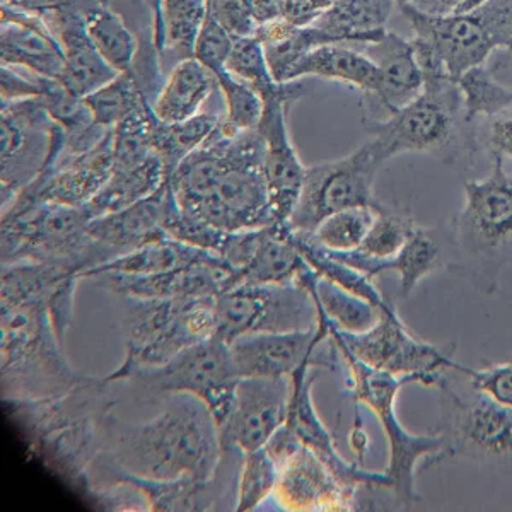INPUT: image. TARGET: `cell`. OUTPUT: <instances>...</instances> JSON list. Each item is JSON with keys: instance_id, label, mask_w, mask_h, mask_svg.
Here are the masks:
<instances>
[{"instance_id": "obj_6", "label": "cell", "mask_w": 512, "mask_h": 512, "mask_svg": "<svg viewBox=\"0 0 512 512\" xmlns=\"http://www.w3.org/2000/svg\"><path fill=\"white\" fill-rule=\"evenodd\" d=\"M91 219L86 207L16 198L2 209V265L53 263L76 270L84 279L89 270L113 260L110 251L89 234Z\"/></svg>"}, {"instance_id": "obj_27", "label": "cell", "mask_w": 512, "mask_h": 512, "mask_svg": "<svg viewBox=\"0 0 512 512\" xmlns=\"http://www.w3.org/2000/svg\"><path fill=\"white\" fill-rule=\"evenodd\" d=\"M41 18L64 50L65 70L60 82L70 93L84 98L120 74L94 47L79 4L48 7Z\"/></svg>"}, {"instance_id": "obj_50", "label": "cell", "mask_w": 512, "mask_h": 512, "mask_svg": "<svg viewBox=\"0 0 512 512\" xmlns=\"http://www.w3.org/2000/svg\"><path fill=\"white\" fill-rule=\"evenodd\" d=\"M233 48L234 36L229 35L209 12L202 33L198 36L195 59L216 76L217 72L226 69Z\"/></svg>"}, {"instance_id": "obj_33", "label": "cell", "mask_w": 512, "mask_h": 512, "mask_svg": "<svg viewBox=\"0 0 512 512\" xmlns=\"http://www.w3.org/2000/svg\"><path fill=\"white\" fill-rule=\"evenodd\" d=\"M216 89V77L204 64L195 57L181 60L169 69L152 111L166 123L187 122L202 113V106Z\"/></svg>"}, {"instance_id": "obj_38", "label": "cell", "mask_w": 512, "mask_h": 512, "mask_svg": "<svg viewBox=\"0 0 512 512\" xmlns=\"http://www.w3.org/2000/svg\"><path fill=\"white\" fill-rule=\"evenodd\" d=\"M255 36L262 43L268 67L277 82H287L292 67L311 50L333 43L323 31L311 24L297 26L284 19L260 24Z\"/></svg>"}, {"instance_id": "obj_58", "label": "cell", "mask_w": 512, "mask_h": 512, "mask_svg": "<svg viewBox=\"0 0 512 512\" xmlns=\"http://www.w3.org/2000/svg\"><path fill=\"white\" fill-rule=\"evenodd\" d=\"M414 0H395L396 7L410 6Z\"/></svg>"}, {"instance_id": "obj_43", "label": "cell", "mask_w": 512, "mask_h": 512, "mask_svg": "<svg viewBox=\"0 0 512 512\" xmlns=\"http://www.w3.org/2000/svg\"><path fill=\"white\" fill-rule=\"evenodd\" d=\"M84 101L93 113L94 122L106 130L117 127L130 113L149 103L132 72H120L105 86L84 96Z\"/></svg>"}, {"instance_id": "obj_7", "label": "cell", "mask_w": 512, "mask_h": 512, "mask_svg": "<svg viewBox=\"0 0 512 512\" xmlns=\"http://www.w3.org/2000/svg\"><path fill=\"white\" fill-rule=\"evenodd\" d=\"M337 344V342H335ZM345 371V388L352 395L355 408H371L383 427L388 441L386 477L391 482V497L396 509H412L420 502L415 478L420 465L424 470L449 458L446 443L439 434L417 436L407 431L396 415V398L407 384L417 383L408 376L378 371L355 359L349 350L338 345Z\"/></svg>"}, {"instance_id": "obj_59", "label": "cell", "mask_w": 512, "mask_h": 512, "mask_svg": "<svg viewBox=\"0 0 512 512\" xmlns=\"http://www.w3.org/2000/svg\"><path fill=\"white\" fill-rule=\"evenodd\" d=\"M103 2H105V4H108V6H110V0H103Z\"/></svg>"}, {"instance_id": "obj_39", "label": "cell", "mask_w": 512, "mask_h": 512, "mask_svg": "<svg viewBox=\"0 0 512 512\" xmlns=\"http://www.w3.org/2000/svg\"><path fill=\"white\" fill-rule=\"evenodd\" d=\"M207 250L166 238L140 246L137 250L117 256L110 262L89 270L84 279H94L98 275H156L171 272L176 268L187 267Z\"/></svg>"}, {"instance_id": "obj_56", "label": "cell", "mask_w": 512, "mask_h": 512, "mask_svg": "<svg viewBox=\"0 0 512 512\" xmlns=\"http://www.w3.org/2000/svg\"><path fill=\"white\" fill-rule=\"evenodd\" d=\"M483 2H485V0H468V2H466V6L463 7V11L461 12L470 11V9L480 6V4H483Z\"/></svg>"}, {"instance_id": "obj_16", "label": "cell", "mask_w": 512, "mask_h": 512, "mask_svg": "<svg viewBox=\"0 0 512 512\" xmlns=\"http://www.w3.org/2000/svg\"><path fill=\"white\" fill-rule=\"evenodd\" d=\"M318 323V304L301 280L243 284L217 297V337L227 344L248 333L308 330Z\"/></svg>"}, {"instance_id": "obj_57", "label": "cell", "mask_w": 512, "mask_h": 512, "mask_svg": "<svg viewBox=\"0 0 512 512\" xmlns=\"http://www.w3.org/2000/svg\"><path fill=\"white\" fill-rule=\"evenodd\" d=\"M147 6L151 7L152 14H156L159 7V0H146Z\"/></svg>"}, {"instance_id": "obj_34", "label": "cell", "mask_w": 512, "mask_h": 512, "mask_svg": "<svg viewBox=\"0 0 512 512\" xmlns=\"http://www.w3.org/2000/svg\"><path fill=\"white\" fill-rule=\"evenodd\" d=\"M303 77H321L344 82L362 89L367 96L376 93L379 86V69L366 53H359L340 43H328L311 50L292 67L287 82L301 81Z\"/></svg>"}, {"instance_id": "obj_2", "label": "cell", "mask_w": 512, "mask_h": 512, "mask_svg": "<svg viewBox=\"0 0 512 512\" xmlns=\"http://www.w3.org/2000/svg\"><path fill=\"white\" fill-rule=\"evenodd\" d=\"M111 384L106 376H91L64 395L2 400L28 451L79 494L105 448L106 417L117 407Z\"/></svg>"}, {"instance_id": "obj_23", "label": "cell", "mask_w": 512, "mask_h": 512, "mask_svg": "<svg viewBox=\"0 0 512 512\" xmlns=\"http://www.w3.org/2000/svg\"><path fill=\"white\" fill-rule=\"evenodd\" d=\"M94 280L117 296L130 297H219L241 286L238 270L214 251H204L187 267L164 274H105Z\"/></svg>"}, {"instance_id": "obj_46", "label": "cell", "mask_w": 512, "mask_h": 512, "mask_svg": "<svg viewBox=\"0 0 512 512\" xmlns=\"http://www.w3.org/2000/svg\"><path fill=\"white\" fill-rule=\"evenodd\" d=\"M277 480H279V466L267 453V449L258 448L243 453L236 511H255L267 501L268 497H274Z\"/></svg>"}, {"instance_id": "obj_40", "label": "cell", "mask_w": 512, "mask_h": 512, "mask_svg": "<svg viewBox=\"0 0 512 512\" xmlns=\"http://www.w3.org/2000/svg\"><path fill=\"white\" fill-rule=\"evenodd\" d=\"M221 117L212 113H200L187 122L166 123L159 120L154 113L152 118V149L163 159L168 169V178L173 175L183 159L188 158L195 149L202 146L209 135L214 132Z\"/></svg>"}, {"instance_id": "obj_45", "label": "cell", "mask_w": 512, "mask_h": 512, "mask_svg": "<svg viewBox=\"0 0 512 512\" xmlns=\"http://www.w3.org/2000/svg\"><path fill=\"white\" fill-rule=\"evenodd\" d=\"M383 205V204H381ZM350 207L326 217L308 238L326 250L347 253L361 248L381 207Z\"/></svg>"}, {"instance_id": "obj_44", "label": "cell", "mask_w": 512, "mask_h": 512, "mask_svg": "<svg viewBox=\"0 0 512 512\" xmlns=\"http://www.w3.org/2000/svg\"><path fill=\"white\" fill-rule=\"evenodd\" d=\"M456 82L463 94L466 122L473 127L478 118H492L512 108V89L497 81L485 64L466 70Z\"/></svg>"}, {"instance_id": "obj_42", "label": "cell", "mask_w": 512, "mask_h": 512, "mask_svg": "<svg viewBox=\"0 0 512 512\" xmlns=\"http://www.w3.org/2000/svg\"><path fill=\"white\" fill-rule=\"evenodd\" d=\"M226 69L255 89L263 103L268 99L294 93L304 88L297 81L277 82L268 67L267 57L263 52L262 43L256 36L234 38V48L227 60Z\"/></svg>"}, {"instance_id": "obj_25", "label": "cell", "mask_w": 512, "mask_h": 512, "mask_svg": "<svg viewBox=\"0 0 512 512\" xmlns=\"http://www.w3.org/2000/svg\"><path fill=\"white\" fill-rule=\"evenodd\" d=\"M355 495L354 490L345 487L330 466L304 444L279 466L274 499L282 511H355Z\"/></svg>"}, {"instance_id": "obj_48", "label": "cell", "mask_w": 512, "mask_h": 512, "mask_svg": "<svg viewBox=\"0 0 512 512\" xmlns=\"http://www.w3.org/2000/svg\"><path fill=\"white\" fill-rule=\"evenodd\" d=\"M415 226L417 222L410 214L390 209L388 205L383 204L378 209L364 243L357 251L376 260H390L402 250Z\"/></svg>"}, {"instance_id": "obj_18", "label": "cell", "mask_w": 512, "mask_h": 512, "mask_svg": "<svg viewBox=\"0 0 512 512\" xmlns=\"http://www.w3.org/2000/svg\"><path fill=\"white\" fill-rule=\"evenodd\" d=\"M221 256L238 270L241 286L294 282L311 268L287 222L227 234Z\"/></svg>"}, {"instance_id": "obj_14", "label": "cell", "mask_w": 512, "mask_h": 512, "mask_svg": "<svg viewBox=\"0 0 512 512\" xmlns=\"http://www.w3.org/2000/svg\"><path fill=\"white\" fill-rule=\"evenodd\" d=\"M332 338L349 350L355 359L384 373L414 378L419 384L437 388L449 369L466 373V367L454 361V345L439 349L412 335L398 311L383 313L367 332H338L330 326Z\"/></svg>"}, {"instance_id": "obj_51", "label": "cell", "mask_w": 512, "mask_h": 512, "mask_svg": "<svg viewBox=\"0 0 512 512\" xmlns=\"http://www.w3.org/2000/svg\"><path fill=\"white\" fill-rule=\"evenodd\" d=\"M209 12L234 38L255 36L260 26L255 0H209Z\"/></svg>"}, {"instance_id": "obj_12", "label": "cell", "mask_w": 512, "mask_h": 512, "mask_svg": "<svg viewBox=\"0 0 512 512\" xmlns=\"http://www.w3.org/2000/svg\"><path fill=\"white\" fill-rule=\"evenodd\" d=\"M265 140L260 130L238 132L233 159L209 197L180 209L226 233L275 224L274 209L263 171Z\"/></svg>"}, {"instance_id": "obj_15", "label": "cell", "mask_w": 512, "mask_h": 512, "mask_svg": "<svg viewBox=\"0 0 512 512\" xmlns=\"http://www.w3.org/2000/svg\"><path fill=\"white\" fill-rule=\"evenodd\" d=\"M437 390L441 391V420L436 434L443 437L449 458H468L512 473V408L477 391L460 395L446 378Z\"/></svg>"}, {"instance_id": "obj_35", "label": "cell", "mask_w": 512, "mask_h": 512, "mask_svg": "<svg viewBox=\"0 0 512 512\" xmlns=\"http://www.w3.org/2000/svg\"><path fill=\"white\" fill-rule=\"evenodd\" d=\"M297 280H301L303 284L309 286L316 304H318V311L338 332H367L369 328H373L378 323L383 313H388V311L378 308L376 304L369 303L366 299L345 291L332 280L320 277L313 267L306 270Z\"/></svg>"}, {"instance_id": "obj_1", "label": "cell", "mask_w": 512, "mask_h": 512, "mask_svg": "<svg viewBox=\"0 0 512 512\" xmlns=\"http://www.w3.org/2000/svg\"><path fill=\"white\" fill-rule=\"evenodd\" d=\"M158 414L122 419L111 410L98 460L146 480L210 478L222 460L221 432L209 407L185 393L156 398Z\"/></svg>"}, {"instance_id": "obj_47", "label": "cell", "mask_w": 512, "mask_h": 512, "mask_svg": "<svg viewBox=\"0 0 512 512\" xmlns=\"http://www.w3.org/2000/svg\"><path fill=\"white\" fill-rule=\"evenodd\" d=\"M217 88L226 103L222 122L233 132L258 130L263 118V101L255 89L233 76L229 70L217 72Z\"/></svg>"}, {"instance_id": "obj_24", "label": "cell", "mask_w": 512, "mask_h": 512, "mask_svg": "<svg viewBox=\"0 0 512 512\" xmlns=\"http://www.w3.org/2000/svg\"><path fill=\"white\" fill-rule=\"evenodd\" d=\"M81 275L76 270L41 262L2 265L0 303L28 304L45 309L65 344L74 321V304Z\"/></svg>"}, {"instance_id": "obj_31", "label": "cell", "mask_w": 512, "mask_h": 512, "mask_svg": "<svg viewBox=\"0 0 512 512\" xmlns=\"http://www.w3.org/2000/svg\"><path fill=\"white\" fill-rule=\"evenodd\" d=\"M209 16V0H159L154 14V45L166 70L181 60L193 59L198 36Z\"/></svg>"}, {"instance_id": "obj_30", "label": "cell", "mask_w": 512, "mask_h": 512, "mask_svg": "<svg viewBox=\"0 0 512 512\" xmlns=\"http://www.w3.org/2000/svg\"><path fill=\"white\" fill-rule=\"evenodd\" d=\"M366 55L379 69L378 91L371 96L388 111V115L422 93L424 74L412 40L386 31L381 40L366 45Z\"/></svg>"}, {"instance_id": "obj_28", "label": "cell", "mask_w": 512, "mask_h": 512, "mask_svg": "<svg viewBox=\"0 0 512 512\" xmlns=\"http://www.w3.org/2000/svg\"><path fill=\"white\" fill-rule=\"evenodd\" d=\"M0 64L24 67L35 76L60 81L64 76V50L40 14L0 6Z\"/></svg>"}, {"instance_id": "obj_55", "label": "cell", "mask_w": 512, "mask_h": 512, "mask_svg": "<svg viewBox=\"0 0 512 512\" xmlns=\"http://www.w3.org/2000/svg\"><path fill=\"white\" fill-rule=\"evenodd\" d=\"M468 0H414L410 7L431 18H444L463 11Z\"/></svg>"}, {"instance_id": "obj_37", "label": "cell", "mask_w": 512, "mask_h": 512, "mask_svg": "<svg viewBox=\"0 0 512 512\" xmlns=\"http://www.w3.org/2000/svg\"><path fill=\"white\" fill-rule=\"evenodd\" d=\"M166 181L168 169L158 154L135 166L113 168L110 181L86 209L93 219L117 212L158 192Z\"/></svg>"}, {"instance_id": "obj_13", "label": "cell", "mask_w": 512, "mask_h": 512, "mask_svg": "<svg viewBox=\"0 0 512 512\" xmlns=\"http://www.w3.org/2000/svg\"><path fill=\"white\" fill-rule=\"evenodd\" d=\"M65 151V134L40 99L2 101L0 110V198L2 209L30 187Z\"/></svg>"}, {"instance_id": "obj_19", "label": "cell", "mask_w": 512, "mask_h": 512, "mask_svg": "<svg viewBox=\"0 0 512 512\" xmlns=\"http://www.w3.org/2000/svg\"><path fill=\"white\" fill-rule=\"evenodd\" d=\"M113 159L115 152L111 128L89 151L79 154L62 152V156L55 163L48 164L18 197L28 198L31 202L86 207L110 181Z\"/></svg>"}, {"instance_id": "obj_22", "label": "cell", "mask_w": 512, "mask_h": 512, "mask_svg": "<svg viewBox=\"0 0 512 512\" xmlns=\"http://www.w3.org/2000/svg\"><path fill=\"white\" fill-rule=\"evenodd\" d=\"M304 91L306 88L265 101L262 123L258 127L265 140L263 171L277 222H289L303 190L306 166L292 144L287 113Z\"/></svg>"}, {"instance_id": "obj_21", "label": "cell", "mask_w": 512, "mask_h": 512, "mask_svg": "<svg viewBox=\"0 0 512 512\" xmlns=\"http://www.w3.org/2000/svg\"><path fill=\"white\" fill-rule=\"evenodd\" d=\"M289 378H241L234 408L222 425V446L239 451L263 448L279 427L286 424L291 405Z\"/></svg>"}, {"instance_id": "obj_54", "label": "cell", "mask_w": 512, "mask_h": 512, "mask_svg": "<svg viewBox=\"0 0 512 512\" xmlns=\"http://www.w3.org/2000/svg\"><path fill=\"white\" fill-rule=\"evenodd\" d=\"M489 120L485 139L478 140V151L485 147L490 158L512 161V111H502Z\"/></svg>"}, {"instance_id": "obj_36", "label": "cell", "mask_w": 512, "mask_h": 512, "mask_svg": "<svg viewBox=\"0 0 512 512\" xmlns=\"http://www.w3.org/2000/svg\"><path fill=\"white\" fill-rule=\"evenodd\" d=\"M79 9L99 55L117 72H132L140 45L122 14L103 0H82Z\"/></svg>"}, {"instance_id": "obj_52", "label": "cell", "mask_w": 512, "mask_h": 512, "mask_svg": "<svg viewBox=\"0 0 512 512\" xmlns=\"http://www.w3.org/2000/svg\"><path fill=\"white\" fill-rule=\"evenodd\" d=\"M466 376L472 381V390L489 396L490 400L512 408V361L483 367L468 369Z\"/></svg>"}, {"instance_id": "obj_9", "label": "cell", "mask_w": 512, "mask_h": 512, "mask_svg": "<svg viewBox=\"0 0 512 512\" xmlns=\"http://www.w3.org/2000/svg\"><path fill=\"white\" fill-rule=\"evenodd\" d=\"M239 379L231 347L216 335L181 350L161 366L135 369L122 383L135 384L154 400L175 393L197 396L221 429L233 412Z\"/></svg>"}, {"instance_id": "obj_53", "label": "cell", "mask_w": 512, "mask_h": 512, "mask_svg": "<svg viewBox=\"0 0 512 512\" xmlns=\"http://www.w3.org/2000/svg\"><path fill=\"white\" fill-rule=\"evenodd\" d=\"M53 79L47 77L23 76L11 65H2L0 69V94L2 101H21V99L41 98L52 86Z\"/></svg>"}, {"instance_id": "obj_10", "label": "cell", "mask_w": 512, "mask_h": 512, "mask_svg": "<svg viewBox=\"0 0 512 512\" xmlns=\"http://www.w3.org/2000/svg\"><path fill=\"white\" fill-rule=\"evenodd\" d=\"M414 30L436 52L449 77L458 81L466 70L487 62L504 48L512 53V0H485L470 11L431 18L414 7H400Z\"/></svg>"}, {"instance_id": "obj_11", "label": "cell", "mask_w": 512, "mask_h": 512, "mask_svg": "<svg viewBox=\"0 0 512 512\" xmlns=\"http://www.w3.org/2000/svg\"><path fill=\"white\" fill-rule=\"evenodd\" d=\"M388 152L371 137L344 158L306 166L303 190L292 210L289 227L297 234H309L328 216L350 207H378L374 183Z\"/></svg>"}, {"instance_id": "obj_3", "label": "cell", "mask_w": 512, "mask_h": 512, "mask_svg": "<svg viewBox=\"0 0 512 512\" xmlns=\"http://www.w3.org/2000/svg\"><path fill=\"white\" fill-rule=\"evenodd\" d=\"M454 258L449 274L494 294L504 268L512 265V173L504 159L492 158L490 175L466 181L465 202L449 231Z\"/></svg>"}, {"instance_id": "obj_49", "label": "cell", "mask_w": 512, "mask_h": 512, "mask_svg": "<svg viewBox=\"0 0 512 512\" xmlns=\"http://www.w3.org/2000/svg\"><path fill=\"white\" fill-rule=\"evenodd\" d=\"M171 188V185H169ZM164 229L169 238L187 243V245L202 248V250L221 253L227 233L219 227L212 226L209 222L202 221L198 217L188 216L176 202L175 193L171 188L169 193L168 210L164 217Z\"/></svg>"}, {"instance_id": "obj_8", "label": "cell", "mask_w": 512, "mask_h": 512, "mask_svg": "<svg viewBox=\"0 0 512 512\" xmlns=\"http://www.w3.org/2000/svg\"><path fill=\"white\" fill-rule=\"evenodd\" d=\"M120 297L125 355L106 376L110 383H122L139 367L161 366L190 345L216 337L217 297Z\"/></svg>"}, {"instance_id": "obj_4", "label": "cell", "mask_w": 512, "mask_h": 512, "mask_svg": "<svg viewBox=\"0 0 512 512\" xmlns=\"http://www.w3.org/2000/svg\"><path fill=\"white\" fill-rule=\"evenodd\" d=\"M91 378L65 355L45 309L0 303L2 400H38L64 395Z\"/></svg>"}, {"instance_id": "obj_29", "label": "cell", "mask_w": 512, "mask_h": 512, "mask_svg": "<svg viewBox=\"0 0 512 512\" xmlns=\"http://www.w3.org/2000/svg\"><path fill=\"white\" fill-rule=\"evenodd\" d=\"M169 181L158 192L128 205L125 209L98 216L89 222L88 231L99 245L105 246L113 258L137 250L159 239L169 238L164 229L168 210Z\"/></svg>"}, {"instance_id": "obj_20", "label": "cell", "mask_w": 512, "mask_h": 512, "mask_svg": "<svg viewBox=\"0 0 512 512\" xmlns=\"http://www.w3.org/2000/svg\"><path fill=\"white\" fill-rule=\"evenodd\" d=\"M320 374L321 369H316L309 364H304L292 374L291 405H289L286 424L301 439V443L308 446L313 453L318 454L337 475L338 480L344 483L345 487L354 490L355 494L362 487H384L390 490L391 482L390 478L386 477V473L369 472L359 461L349 463L342 454L338 453L335 437L318 415L315 400H313V386Z\"/></svg>"}, {"instance_id": "obj_32", "label": "cell", "mask_w": 512, "mask_h": 512, "mask_svg": "<svg viewBox=\"0 0 512 512\" xmlns=\"http://www.w3.org/2000/svg\"><path fill=\"white\" fill-rule=\"evenodd\" d=\"M395 0H335L311 23L333 43L371 45L386 35Z\"/></svg>"}, {"instance_id": "obj_17", "label": "cell", "mask_w": 512, "mask_h": 512, "mask_svg": "<svg viewBox=\"0 0 512 512\" xmlns=\"http://www.w3.org/2000/svg\"><path fill=\"white\" fill-rule=\"evenodd\" d=\"M239 378H289L304 364L338 373L342 357L330 333V323L318 311V323L308 330L248 333L231 344Z\"/></svg>"}, {"instance_id": "obj_41", "label": "cell", "mask_w": 512, "mask_h": 512, "mask_svg": "<svg viewBox=\"0 0 512 512\" xmlns=\"http://www.w3.org/2000/svg\"><path fill=\"white\" fill-rule=\"evenodd\" d=\"M292 238H294V243H296L299 251L306 258V262L315 268L320 277L332 280V282H335L337 286L342 287L345 291L352 292L355 296L362 297V299H366L369 303L376 304L378 308L384 309V311L396 309L395 303L388 301L379 292L378 287L374 284V280L361 274L359 270H355L354 267H350L347 263L340 262L337 256L333 255L332 251L316 245L304 234H297L292 231Z\"/></svg>"}, {"instance_id": "obj_26", "label": "cell", "mask_w": 512, "mask_h": 512, "mask_svg": "<svg viewBox=\"0 0 512 512\" xmlns=\"http://www.w3.org/2000/svg\"><path fill=\"white\" fill-rule=\"evenodd\" d=\"M332 253L340 262L354 267L371 280L378 279L379 275L395 274L398 277L400 299L410 296L415 287L419 286L420 280L427 275L436 274L439 270L448 272L454 258L449 233L444 234L419 224L415 226L402 250L390 260H376L357 250Z\"/></svg>"}, {"instance_id": "obj_5", "label": "cell", "mask_w": 512, "mask_h": 512, "mask_svg": "<svg viewBox=\"0 0 512 512\" xmlns=\"http://www.w3.org/2000/svg\"><path fill=\"white\" fill-rule=\"evenodd\" d=\"M362 125L391 159L420 152L451 164L478 152L477 125L466 122L463 94L449 76H425L419 96L383 120L366 115Z\"/></svg>"}]
</instances>
